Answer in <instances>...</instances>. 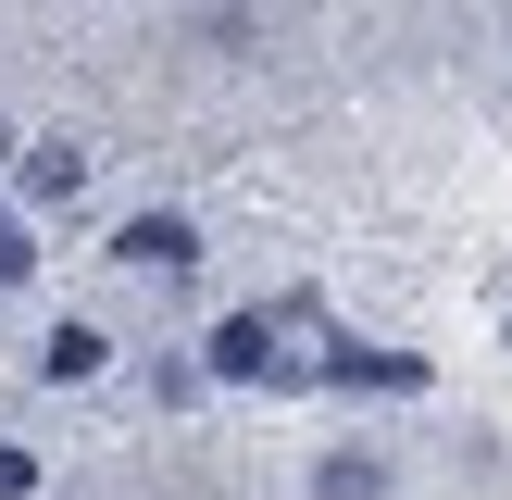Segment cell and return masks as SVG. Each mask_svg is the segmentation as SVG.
I'll use <instances>...</instances> for the list:
<instances>
[{"instance_id": "1", "label": "cell", "mask_w": 512, "mask_h": 500, "mask_svg": "<svg viewBox=\"0 0 512 500\" xmlns=\"http://www.w3.org/2000/svg\"><path fill=\"white\" fill-rule=\"evenodd\" d=\"M113 263H138V275H188V263H200V225H188V213H125Z\"/></svg>"}, {"instance_id": "2", "label": "cell", "mask_w": 512, "mask_h": 500, "mask_svg": "<svg viewBox=\"0 0 512 500\" xmlns=\"http://www.w3.org/2000/svg\"><path fill=\"white\" fill-rule=\"evenodd\" d=\"M200 363L238 375V388H250V375H275V313H225L213 338H200Z\"/></svg>"}, {"instance_id": "3", "label": "cell", "mask_w": 512, "mask_h": 500, "mask_svg": "<svg viewBox=\"0 0 512 500\" xmlns=\"http://www.w3.org/2000/svg\"><path fill=\"white\" fill-rule=\"evenodd\" d=\"M325 388H425L413 350H375V338H338L325 350Z\"/></svg>"}, {"instance_id": "4", "label": "cell", "mask_w": 512, "mask_h": 500, "mask_svg": "<svg viewBox=\"0 0 512 500\" xmlns=\"http://www.w3.org/2000/svg\"><path fill=\"white\" fill-rule=\"evenodd\" d=\"M313 500H388V463H375V450H325V463H313Z\"/></svg>"}, {"instance_id": "5", "label": "cell", "mask_w": 512, "mask_h": 500, "mask_svg": "<svg viewBox=\"0 0 512 500\" xmlns=\"http://www.w3.org/2000/svg\"><path fill=\"white\" fill-rule=\"evenodd\" d=\"M100 350H113L100 325H50V350H38V363H50V388H88V375H100Z\"/></svg>"}, {"instance_id": "6", "label": "cell", "mask_w": 512, "mask_h": 500, "mask_svg": "<svg viewBox=\"0 0 512 500\" xmlns=\"http://www.w3.org/2000/svg\"><path fill=\"white\" fill-rule=\"evenodd\" d=\"M25 188H38V200L88 188V150H75V138H38V150H25Z\"/></svg>"}, {"instance_id": "7", "label": "cell", "mask_w": 512, "mask_h": 500, "mask_svg": "<svg viewBox=\"0 0 512 500\" xmlns=\"http://www.w3.org/2000/svg\"><path fill=\"white\" fill-rule=\"evenodd\" d=\"M25 275H38V238H25V225L0 213V288H25Z\"/></svg>"}, {"instance_id": "8", "label": "cell", "mask_w": 512, "mask_h": 500, "mask_svg": "<svg viewBox=\"0 0 512 500\" xmlns=\"http://www.w3.org/2000/svg\"><path fill=\"white\" fill-rule=\"evenodd\" d=\"M25 488H38V450H13V438H0V500H25Z\"/></svg>"}, {"instance_id": "9", "label": "cell", "mask_w": 512, "mask_h": 500, "mask_svg": "<svg viewBox=\"0 0 512 500\" xmlns=\"http://www.w3.org/2000/svg\"><path fill=\"white\" fill-rule=\"evenodd\" d=\"M0 163H13V138H0Z\"/></svg>"}]
</instances>
